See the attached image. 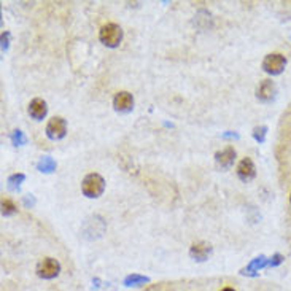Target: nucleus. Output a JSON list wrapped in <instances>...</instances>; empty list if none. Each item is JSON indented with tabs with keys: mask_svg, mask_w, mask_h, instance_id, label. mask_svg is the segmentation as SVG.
Here are the masks:
<instances>
[{
	"mask_svg": "<svg viewBox=\"0 0 291 291\" xmlns=\"http://www.w3.org/2000/svg\"><path fill=\"white\" fill-rule=\"evenodd\" d=\"M105 190V180L99 173H88L82 181V191L86 198L96 199Z\"/></svg>",
	"mask_w": 291,
	"mask_h": 291,
	"instance_id": "obj_1",
	"label": "nucleus"
},
{
	"mask_svg": "<svg viewBox=\"0 0 291 291\" xmlns=\"http://www.w3.org/2000/svg\"><path fill=\"white\" fill-rule=\"evenodd\" d=\"M123 29L115 24V23H108L100 27L99 32V40L104 43L107 48H116L120 46V43L123 42Z\"/></svg>",
	"mask_w": 291,
	"mask_h": 291,
	"instance_id": "obj_2",
	"label": "nucleus"
},
{
	"mask_svg": "<svg viewBox=\"0 0 291 291\" xmlns=\"http://www.w3.org/2000/svg\"><path fill=\"white\" fill-rule=\"evenodd\" d=\"M287 67V57L279 53L267 54L263 61V70L269 75H280Z\"/></svg>",
	"mask_w": 291,
	"mask_h": 291,
	"instance_id": "obj_3",
	"label": "nucleus"
},
{
	"mask_svg": "<svg viewBox=\"0 0 291 291\" xmlns=\"http://www.w3.org/2000/svg\"><path fill=\"white\" fill-rule=\"evenodd\" d=\"M59 272H61V264H59V261L54 258H45L37 264V275L40 279H45V280L54 279L59 275Z\"/></svg>",
	"mask_w": 291,
	"mask_h": 291,
	"instance_id": "obj_4",
	"label": "nucleus"
},
{
	"mask_svg": "<svg viewBox=\"0 0 291 291\" xmlns=\"http://www.w3.org/2000/svg\"><path fill=\"white\" fill-rule=\"evenodd\" d=\"M67 134V121L62 116H54L46 125V135L51 140H61Z\"/></svg>",
	"mask_w": 291,
	"mask_h": 291,
	"instance_id": "obj_5",
	"label": "nucleus"
},
{
	"mask_svg": "<svg viewBox=\"0 0 291 291\" xmlns=\"http://www.w3.org/2000/svg\"><path fill=\"white\" fill-rule=\"evenodd\" d=\"M275 96H277V86H275V83L271 82V80H263L256 88V99L259 102L269 104V102L275 99Z\"/></svg>",
	"mask_w": 291,
	"mask_h": 291,
	"instance_id": "obj_6",
	"label": "nucleus"
},
{
	"mask_svg": "<svg viewBox=\"0 0 291 291\" xmlns=\"http://www.w3.org/2000/svg\"><path fill=\"white\" fill-rule=\"evenodd\" d=\"M113 107L116 112L120 113H129L134 108V97L132 94L127 91H121L113 99Z\"/></svg>",
	"mask_w": 291,
	"mask_h": 291,
	"instance_id": "obj_7",
	"label": "nucleus"
},
{
	"mask_svg": "<svg viewBox=\"0 0 291 291\" xmlns=\"http://www.w3.org/2000/svg\"><path fill=\"white\" fill-rule=\"evenodd\" d=\"M237 175L242 181H245V183H249V181H251L254 178V175H256V167H254V164H253V161L250 158H244L242 161L239 163Z\"/></svg>",
	"mask_w": 291,
	"mask_h": 291,
	"instance_id": "obj_8",
	"label": "nucleus"
},
{
	"mask_svg": "<svg viewBox=\"0 0 291 291\" xmlns=\"http://www.w3.org/2000/svg\"><path fill=\"white\" fill-rule=\"evenodd\" d=\"M267 266H269V258L264 256V254H259V256L253 258V259L250 261L249 266L242 269L241 274H242V275H249V277H256L258 272L261 271V269H264V267H267Z\"/></svg>",
	"mask_w": 291,
	"mask_h": 291,
	"instance_id": "obj_9",
	"label": "nucleus"
},
{
	"mask_svg": "<svg viewBox=\"0 0 291 291\" xmlns=\"http://www.w3.org/2000/svg\"><path fill=\"white\" fill-rule=\"evenodd\" d=\"M210 253H212V245L207 244V242H198L194 244L191 249H190V256L198 261V263H204V261H207Z\"/></svg>",
	"mask_w": 291,
	"mask_h": 291,
	"instance_id": "obj_10",
	"label": "nucleus"
},
{
	"mask_svg": "<svg viewBox=\"0 0 291 291\" xmlns=\"http://www.w3.org/2000/svg\"><path fill=\"white\" fill-rule=\"evenodd\" d=\"M215 161H216L218 166L221 167V169H229V167L236 161V150L232 147H226L221 151H216L215 153Z\"/></svg>",
	"mask_w": 291,
	"mask_h": 291,
	"instance_id": "obj_11",
	"label": "nucleus"
},
{
	"mask_svg": "<svg viewBox=\"0 0 291 291\" xmlns=\"http://www.w3.org/2000/svg\"><path fill=\"white\" fill-rule=\"evenodd\" d=\"M27 112H29V115H31L34 120L42 121L46 116V113H48V105H46V102L43 99H34L31 104H29Z\"/></svg>",
	"mask_w": 291,
	"mask_h": 291,
	"instance_id": "obj_12",
	"label": "nucleus"
},
{
	"mask_svg": "<svg viewBox=\"0 0 291 291\" xmlns=\"http://www.w3.org/2000/svg\"><path fill=\"white\" fill-rule=\"evenodd\" d=\"M56 161L51 156H42L40 158V161L37 163V169L43 173H51V172H54L56 170Z\"/></svg>",
	"mask_w": 291,
	"mask_h": 291,
	"instance_id": "obj_13",
	"label": "nucleus"
},
{
	"mask_svg": "<svg viewBox=\"0 0 291 291\" xmlns=\"http://www.w3.org/2000/svg\"><path fill=\"white\" fill-rule=\"evenodd\" d=\"M150 279L140 274H129L125 279V287H143L145 283H148Z\"/></svg>",
	"mask_w": 291,
	"mask_h": 291,
	"instance_id": "obj_14",
	"label": "nucleus"
},
{
	"mask_svg": "<svg viewBox=\"0 0 291 291\" xmlns=\"http://www.w3.org/2000/svg\"><path fill=\"white\" fill-rule=\"evenodd\" d=\"M24 180H26L24 173H13V175L8 177V188H11V190H18L19 185L23 183Z\"/></svg>",
	"mask_w": 291,
	"mask_h": 291,
	"instance_id": "obj_15",
	"label": "nucleus"
},
{
	"mask_svg": "<svg viewBox=\"0 0 291 291\" xmlns=\"http://www.w3.org/2000/svg\"><path fill=\"white\" fill-rule=\"evenodd\" d=\"M11 142H13V145H16V147H21V145H26L27 139H26L23 130L16 129V130H13L11 132Z\"/></svg>",
	"mask_w": 291,
	"mask_h": 291,
	"instance_id": "obj_16",
	"label": "nucleus"
},
{
	"mask_svg": "<svg viewBox=\"0 0 291 291\" xmlns=\"http://www.w3.org/2000/svg\"><path fill=\"white\" fill-rule=\"evenodd\" d=\"M14 212H16V206H14V202L10 201V199H3L2 201V215L8 216V215H13Z\"/></svg>",
	"mask_w": 291,
	"mask_h": 291,
	"instance_id": "obj_17",
	"label": "nucleus"
},
{
	"mask_svg": "<svg viewBox=\"0 0 291 291\" xmlns=\"http://www.w3.org/2000/svg\"><path fill=\"white\" fill-rule=\"evenodd\" d=\"M266 134H267L266 126H256L253 129V139L256 142H259V143H263L266 140Z\"/></svg>",
	"mask_w": 291,
	"mask_h": 291,
	"instance_id": "obj_18",
	"label": "nucleus"
},
{
	"mask_svg": "<svg viewBox=\"0 0 291 291\" xmlns=\"http://www.w3.org/2000/svg\"><path fill=\"white\" fill-rule=\"evenodd\" d=\"M283 258L280 253H275V254H272V258H269V266L267 267H275V266H279V264H282L283 263Z\"/></svg>",
	"mask_w": 291,
	"mask_h": 291,
	"instance_id": "obj_19",
	"label": "nucleus"
},
{
	"mask_svg": "<svg viewBox=\"0 0 291 291\" xmlns=\"http://www.w3.org/2000/svg\"><path fill=\"white\" fill-rule=\"evenodd\" d=\"M8 42H10V32H3L2 34V49L3 51L8 49Z\"/></svg>",
	"mask_w": 291,
	"mask_h": 291,
	"instance_id": "obj_20",
	"label": "nucleus"
},
{
	"mask_svg": "<svg viewBox=\"0 0 291 291\" xmlns=\"http://www.w3.org/2000/svg\"><path fill=\"white\" fill-rule=\"evenodd\" d=\"M224 139H237V134H232V132H226V134H223Z\"/></svg>",
	"mask_w": 291,
	"mask_h": 291,
	"instance_id": "obj_21",
	"label": "nucleus"
},
{
	"mask_svg": "<svg viewBox=\"0 0 291 291\" xmlns=\"http://www.w3.org/2000/svg\"><path fill=\"white\" fill-rule=\"evenodd\" d=\"M221 291H236V290H234V288H229V287H228V288H223Z\"/></svg>",
	"mask_w": 291,
	"mask_h": 291,
	"instance_id": "obj_22",
	"label": "nucleus"
},
{
	"mask_svg": "<svg viewBox=\"0 0 291 291\" xmlns=\"http://www.w3.org/2000/svg\"><path fill=\"white\" fill-rule=\"evenodd\" d=\"M290 202H291V196H290Z\"/></svg>",
	"mask_w": 291,
	"mask_h": 291,
	"instance_id": "obj_23",
	"label": "nucleus"
}]
</instances>
